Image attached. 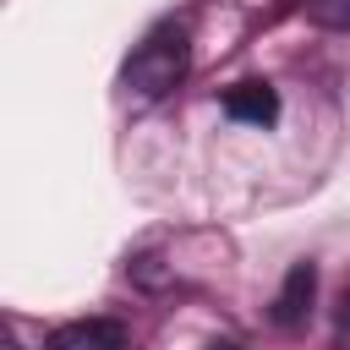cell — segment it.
Wrapping results in <instances>:
<instances>
[{"label":"cell","instance_id":"cell-3","mask_svg":"<svg viewBox=\"0 0 350 350\" xmlns=\"http://www.w3.org/2000/svg\"><path fill=\"white\" fill-rule=\"evenodd\" d=\"M312 290H317V268L312 262H295L279 284V301H273V323L279 328H301L306 312H312Z\"/></svg>","mask_w":350,"mask_h":350},{"label":"cell","instance_id":"cell-2","mask_svg":"<svg viewBox=\"0 0 350 350\" xmlns=\"http://www.w3.org/2000/svg\"><path fill=\"white\" fill-rule=\"evenodd\" d=\"M49 350H126V323L115 317H77L49 334Z\"/></svg>","mask_w":350,"mask_h":350},{"label":"cell","instance_id":"cell-4","mask_svg":"<svg viewBox=\"0 0 350 350\" xmlns=\"http://www.w3.org/2000/svg\"><path fill=\"white\" fill-rule=\"evenodd\" d=\"M224 115L230 120H246V126H273L279 120V93L268 82H235L224 93Z\"/></svg>","mask_w":350,"mask_h":350},{"label":"cell","instance_id":"cell-6","mask_svg":"<svg viewBox=\"0 0 350 350\" xmlns=\"http://www.w3.org/2000/svg\"><path fill=\"white\" fill-rule=\"evenodd\" d=\"M208 350H241V345H230V339H213V345H208Z\"/></svg>","mask_w":350,"mask_h":350},{"label":"cell","instance_id":"cell-5","mask_svg":"<svg viewBox=\"0 0 350 350\" xmlns=\"http://www.w3.org/2000/svg\"><path fill=\"white\" fill-rule=\"evenodd\" d=\"M317 16H323V22H339V27H345V22H350V0H339V5H317Z\"/></svg>","mask_w":350,"mask_h":350},{"label":"cell","instance_id":"cell-7","mask_svg":"<svg viewBox=\"0 0 350 350\" xmlns=\"http://www.w3.org/2000/svg\"><path fill=\"white\" fill-rule=\"evenodd\" d=\"M11 350H16V345H11Z\"/></svg>","mask_w":350,"mask_h":350},{"label":"cell","instance_id":"cell-1","mask_svg":"<svg viewBox=\"0 0 350 350\" xmlns=\"http://www.w3.org/2000/svg\"><path fill=\"white\" fill-rule=\"evenodd\" d=\"M186 66H191L186 27L164 22V27H153V33L137 44V55L126 60V88H131V93H142V98H164V93L186 77Z\"/></svg>","mask_w":350,"mask_h":350}]
</instances>
